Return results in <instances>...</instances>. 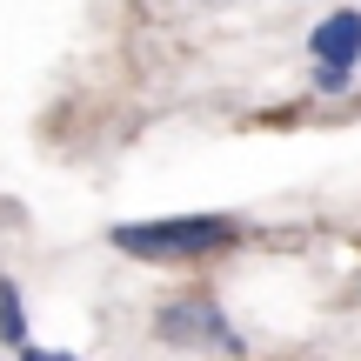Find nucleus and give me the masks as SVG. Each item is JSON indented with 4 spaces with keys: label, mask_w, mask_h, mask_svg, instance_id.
Returning a JSON list of instances; mask_svg holds the SVG:
<instances>
[{
    "label": "nucleus",
    "mask_w": 361,
    "mask_h": 361,
    "mask_svg": "<svg viewBox=\"0 0 361 361\" xmlns=\"http://www.w3.org/2000/svg\"><path fill=\"white\" fill-rule=\"evenodd\" d=\"M0 341H7L13 355H20V341H27V301H20V288L0 274Z\"/></svg>",
    "instance_id": "20e7f679"
},
{
    "label": "nucleus",
    "mask_w": 361,
    "mask_h": 361,
    "mask_svg": "<svg viewBox=\"0 0 361 361\" xmlns=\"http://www.w3.org/2000/svg\"><path fill=\"white\" fill-rule=\"evenodd\" d=\"M107 241L134 261H207L221 247L241 241L234 214H168V221H121L107 228Z\"/></svg>",
    "instance_id": "f257e3e1"
},
{
    "label": "nucleus",
    "mask_w": 361,
    "mask_h": 361,
    "mask_svg": "<svg viewBox=\"0 0 361 361\" xmlns=\"http://www.w3.org/2000/svg\"><path fill=\"white\" fill-rule=\"evenodd\" d=\"M348 80H355V67H322L314 61V94H348Z\"/></svg>",
    "instance_id": "39448f33"
},
{
    "label": "nucleus",
    "mask_w": 361,
    "mask_h": 361,
    "mask_svg": "<svg viewBox=\"0 0 361 361\" xmlns=\"http://www.w3.org/2000/svg\"><path fill=\"white\" fill-rule=\"evenodd\" d=\"M308 54L322 67H355L361 61V7H328L308 34Z\"/></svg>",
    "instance_id": "7ed1b4c3"
},
{
    "label": "nucleus",
    "mask_w": 361,
    "mask_h": 361,
    "mask_svg": "<svg viewBox=\"0 0 361 361\" xmlns=\"http://www.w3.org/2000/svg\"><path fill=\"white\" fill-rule=\"evenodd\" d=\"M154 335L168 341V348H228V355H241V335L228 328L221 301H207V295L161 301V308H154Z\"/></svg>",
    "instance_id": "f03ea898"
}]
</instances>
